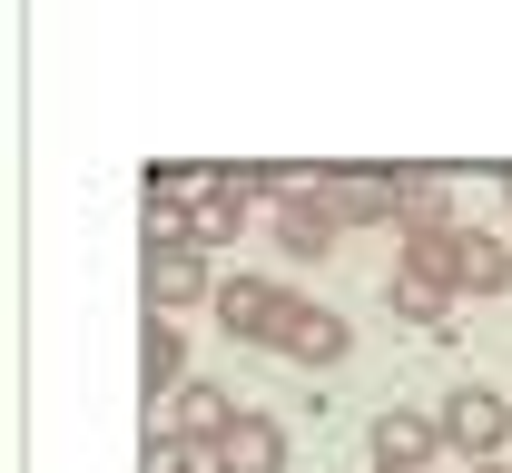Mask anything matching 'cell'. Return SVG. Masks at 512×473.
I'll use <instances>...</instances> for the list:
<instances>
[{
    "label": "cell",
    "instance_id": "6da1fadb",
    "mask_svg": "<svg viewBox=\"0 0 512 473\" xmlns=\"http://www.w3.org/2000/svg\"><path fill=\"white\" fill-rule=\"evenodd\" d=\"M296 306H306V296L276 286V276H217V296H207V316H217L237 345H286Z\"/></svg>",
    "mask_w": 512,
    "mask_h": 473
},
{
    "label": "cell",
    "instance_id": "7a4b0ae2",
    "mask_svg": "<svg viewBox=\"0 0 512 473\" xmlns=\"http://www.w3.org/2000/svg\"><path fill=\"white\" fill-rule=\"evenodd\" d=\"M138 276H148V316H188V306H207V296H217L207 257H197V247L178 237V227H158V237H148Z\"/></svg>",
    "mask_w": 512,
    "mask_h": 473
},
{
    "label": "cell",
    "instance_id": "3957f363",
    "mask_svg": "<svg viewBox=\"0 0 512 473\" xmlns=\"http://www.w3.org/2000/svg\"><path fill=\"white\" fill-rule=\"evenodd\" d=\"M444 444L463 454V464H503V444H512V395H493V385L444 395Z\"/></svg>",
    "mask_w": 512,
    "mask_h": 473
},
{
    "label": "cell",
    "instance_id": "277c9868",
    "mask_svg": "<svg viewBox=\"0 0 512 473\" xmlns=\"http://www.w3.org/2000/svg\"><path fill=\"white\" fill-rule=\"evenodd\" d=\"M316 207L335 217V227H404V178H375V168H335V178H316Z\"/></svg>",
    "mask_w": 512,
    "mask_h": 473
},
{
    "label": "cell",
    "instance_id": "5b68a950",
    "mask_svg": "<svg viewBox=\"0 0 512 473\" xmlns=\"http://www.w3.org/2000/svg\"><path fill=\"white\" fill-rule=\"evenodd\" d=\"M434 454H453V444H444V414H424V405H384L375 414V464L424 473Z\"/></svg>",
    "mask_w": 512,
    "mask_h": 473
},
{
    "label": "cell",
    "instance_id": "8992f818",
    "mask_svg": "<svg viewBox=\"0 0 512 473\" xmlns=\"http://www.w3.org/2000/svg\"><path fill=\"white\" fill-rule=\"evenodd\" d=\"M207 473H286V424L247 405L217 444H207Z\"/></svg>",
    "mask_w": 512,
    "mask_h": 473
},
{
    "label": "cell",
    "instance_id": "52a82bcc",
    "mask_svg": "<svg viewBox=\"0 0 512 473\" xmlns=\"http://www.w3.org/2000/svg\"><path fill=\"white\" fill-rule=\"evenodd\" d=\"M335 217L316 207V178H286V198H276V247L296 257V267H316V257H335Z\"/></svg>",
    "mask_w": 512,
    "mask_h": 473
},
{
    "label": "cell",
    "instance_id": "ba28073f",
    "mask_svg": "<svg viewBox=\"0 0 512 473\" xmlns=\"http://www.w3.org/2000/svg\"><path fill=\"white\" fill-rule=\"evenodd\" d=\"M178 385H188V326L178 316H148L138 326V395L148 405H178Z\"/></svg>",
    "mask_w": 512,
    "mask_h": 473
},
{
    "label": "cell",
    "instance_id": "9c48e42d",
    "mask_svg": "<svg viewBox=\"0 0 512 473\" xmlns=\"http://www.w3.org/2000/svg\"><path fill=\"white\" fill-rule=\"evenodd\" d=\"M453 296H512V237L453 227Z\"/></svg>",
    "mask_w": 512,
    "mask_h": 473
},
{
    "label": "cell",
    "instance_id": "30bf717a",
    "mask_svg": "<svg viewBox=\"0 0 512 473\" xmlns=\"http://www.w3.org/2000/svg\"><path fill=\"white\" fill-rule=\"evenodd\" d=\"M148 237H158V227H148ZM178 237H188L197 257H207V247H237V237H247V198L207 178V188L188 198V217H178Z\"/></svg>",
    "mask_w": 512,
    "mask_h": 473
},
{
    "label": "cell",
    "instance_id": "8fae6325",
    "mask_svg": "<svg viewBox=\"0 0 512 473\" xmlns=\"http://www.w3.org/2000/svg\"><path fill=\"white\" fill-rule=\"evenodd\" d=\"M345 345H355V326H345L335 306H296V326H286L276 355H296V365H345Z\"/></svg>",
    "mask_w": 512,
    "mask_h": 473
},
{
    "label": "cell",
    "instance_id": "7c38bea8",
    "mask_svg": "<svg viewBox=\"0 0 512 473\" xmlns=\"http://www.w3.org/2000/svg\"><path fill=\"white\" fill-rule=\"evenodd\" d=\"M237 395H227V385H207V375H188V385H178V434H188L197 454H207V444H217V434H227V424H237Z\"/></svg>",
    "mask_w": 512,
    "mask_h": 473
},
{
    "label": "cell",
    "instance_id": "4fadbf2b",
    "mask_svg": "<svg viewBox=\"0 0 512 473\" xmlns=\"http://www.w3.org/2000/svg\"><path fill=\"white\" fill-rule=\"evenodd\" d=\"M384 306H394L404 326L444 336V316H453V286H434V276H414V267H394V286H384Z\"/></svg>",
    "mask_w": 512,
    "mask_h": 473
},
{
    "label": "cell",
    "instance_id": "5bb4252c",
    "mask_svg": "<svg viewBox=\"0 0 512 473\" xmlns=\"http://www.w3.org/2000/svg\"><path fill=\"white\" fill-rule=\"evenodd\" d=\"M424 227H453V188L444 178H404V237H424Z\"/></svg>",
    "mask_w": 512,
    "mask_h": 473
},
{
    "label": "cell",
    "instance_id": "9a60e30c",
    "mask_svg": "<svg viewBox=\"0 0 512 473\" xmlns=\"http://www.w3.org/2000/svg\"><path fill=\"white\" fill-rule=\"evenodd\" d=\"M138 473H207V454H197L188 434H148V454H138Z\"/></svg>",
    "mask_w": 512,
    "mask_h": 473
},
{
    "label": "cell",
    "instance_id": "2e32d148",
    "mask_svg": "<svg viewBox=\"0 0 512 473\" xmlns=\"http://www.w3.org/2000/svg\"><path fill=\"white\" fill-rule=\"evenodd\" d=\"M473 473H512V464H473Z\"/></svg>",
    "mask_w": 512,
    "mask_h": 473
},
{
    "label": "cell",
    "instance_id": "e0dca14e",
    "mask_svg": "<svg viewBox=\"0 0 512 473\" xmlns=\"http://www.w3.org/2000/svg\"><path fill=\"white\" fill-rule=\"evenodd\" d=\"M375 473H394V464H375Z\"/></svg>",
    "mask_w": 512,
    "mask_h": 473
},
{
    "label": "cell",
    "instance_id": "ac0fdd59",
    "mask_svg": "<svg viewBox=\"0 0 512 473\" xmlns=\"http://www.w3.org/2000/svg\"><path fill=\"white\" fill-rule=\"evenodd\" d=\"M503 188H512V178H503Z\"/></svg>",
    "mask_w": 512,
    "mask_h": 473
}]
</instances>
